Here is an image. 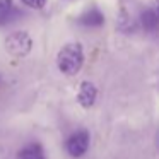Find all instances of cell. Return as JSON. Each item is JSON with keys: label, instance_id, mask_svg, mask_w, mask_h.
<instances>
[{"label": "cell", "instance_id": "5b68a950", "mask_svg": "<svg viewBox=\"0 0 159 159\" xmlns=\"http://www.w3.org/2000/svg\"><path fill=\"white\" fill-rule=\"evenodd\" d=\"M79 22L86 28H99V26L104 24V16L99 9L91 7L79 17Z\"/></svg>", "mask_w": 159, "mask_h": 159}, {"label": "cell", "instance_id": "277c9868", "mask_svg": "<svg viewBox=\"0 0 159 159\" xmlns=\"http://www.w3.org/2000/svg\"><path fill=\"white\" fill-rule=\"evenodd\" d=\"M98 98V89L93 82H82L79 87V93H77V101L82 108H91L94 103H96Z\"/></svg>", "mask_w": 159, "mask_h": 159}, {"label": "cell", "instance_id": "3957f363", "mask_svg": "<svg viewBox=\"0 0 159 159\" xmlns=\"http://www.w3.org/2000/svg\"><path fill=\"white\" fill-rule=\"evenodd\" d=\"M89 132L80 128V130H75L74 134H70L65 140V151L69 152V156L72 157H82L84 154L89 149Z\"/></svg>", "mask_w": 159, "mask_h": 159}, {"label": "cell", "instance_id": "9c48e42d", "mask_svg": "<svg viewBox=\"0 0 159 159\" xmlns=\"http://www.w3.org/2000/svg\"><path fill=\"white\" fill-rule=\"evenodd\" d=\"M22 2L31 9H43L46 4V0H22Z\"/></svg>", "mask_w": 159, "mask_h": 159}, {"label": "cell", "instance_id": "6da1fadb", "mask_svg": "<svg viewBox=\"0 0 159 159\" xmlns=\"http://www.w3.org/2000/svg\"><path fill=\"white\" fill-rule=\"evenodd\" d=\"M84 63V50L79 43H69L58 52L57 65L65 75H75Z\"/></svg>", "mask_w": 159, "mask_h": 159}, {"label": "cell", "instance_id": "ba28073f", "mask_svg": "<svg viewBox=\"0 0 159 159\" xmlns=\"http://www.w3.org/2000/svg\"><path fill=\"white\" fill-rule=\"evenodd\" d=\"M142 26H144V29H147V31H156V29L159 28L157 11H152V9L144 11V14H142Z\"/></svg>", "mask_w": 159, "mask_h": 159}, {"label": "cell", "instance_id": "52a82bcc", "mask_svg": "<svg viewBox=\"0 0 159 159\" xmlns=\"http://www.w3.org/2000/svg\"><path fill=\"white\" fill-rule=\"evenodd\" d=\"M17 159H46L45 149L39 142H31L17 152Z\"/></svg>", "mask_w": 159, "mask_h": 159}, {"label": "cell", "instance_id": "7a4b0ae2", "mask_svg": "<svg viewBox=\"0 0 159 159\" xmlns=\"http://www.w3.org/2000/svg\"><path fill=\"white\" fill-rule=\"evenodd\" d=\"M5 48L12 57H26L33 48V39L24 31L12 33L5 39Z\"/></svg>", "mask_w": 159, "mask_h": 159}, {"label": "cell", "instance_id": "8fae6325", "mask_svg": "<svg viewBox=\"0 0 159 159\" xmlns=\"http://www.w3.org/2000/svg\"><path fill=\"white\" fill-rule=\"evenodd\" d=\"M157 144H159V135H157Z\"/></svg>", "mask_w": 159, "mask_h": 159}, {"label": "cell", "instance_id": "30bf717a", "mask_svg": "<svg viewBox=\"0 0 159 159\" xmlns=\"http://www.w3.org/2000/svg\"><path fill=\"white\" fill-rule=\"evenodd\" d=\"M157 14H159V0H157Z\"/></svg>", "mask_w": 159, "mask_h": 159}, {"label": "cell", "instance_id": "8992f818", "mask_svg": "<svg viewBox=\"0 0 159 159\" xmlns=\"http://www.w3.org/2000/svg\"><path fill=\"white\" fill-rule=\"evenodd\" d=\"M19 16V11L14 7L12 0H0V26H7L12 21H16Z\"/></svg>", "mask_w": 159, "mask_h": 159}]
</instances>
